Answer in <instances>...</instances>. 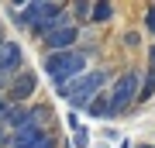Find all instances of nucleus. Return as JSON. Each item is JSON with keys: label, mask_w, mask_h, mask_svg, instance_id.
I'll return each mask as SVG.
<instances>
[{"label": "nucleus", "mask_w": 155, "mask_h": 148, "mask_svg": "<svg viewBox=\"0 0 155 148\" xmlns=\"http://www.w3.org/2000/svg\"><path fill=\"white\" fill-rule=\"evenodd\" d=\"M90 52L93 48H72V52H52V55H45V62H41V72L52 79V86L62 90V86H69L72 79H79L86 69V59H90Z\"/></svg>", "instance_id": "1"}, {"label": "nucleus", "mask_w": 155, "mask_h": 148, "mask_svg": "<svg viewBox=\"0 0 155 148\" xmlns=\"http://www.w3.org/2000/svg\"><path fill=\"white\" fill-rule=\"evenodd\" d=\"M104 86H107V69H90V72H83L79 79H72L69 86H62L59 97L69 100L72 110H90Z\"/></svg>", "instance_id": "2"}, {"label": "nucleus", "mask_w": 155, "mask_h": 148, "mask_svg": "<svg viewBox=\"0 0 155 148\" xmlns=\"http://www.w3.org/2000/svg\"><path fill=\"white\" fill-rule=\"evenodd\" d=\"M141 86H145V72L141 69H124L121 76L114 79L110 93H107V104H110V117L127 114L134 104L141 100Z\"/></svg>", "instance_id": "3"}, {"label": "nucleus", "mask_w": 155, "mask_h": 148, "mask_svg": "<svg viewBox=\"0 0 155 148\" xmlns=\"http://www.w3.org/2000/svg\"><path fill=\"white\" fill-rule=\"evenodd\" d=\"M48 134H52V131L38 127V124L31 121V114H28V121H24V124H21V127H17V131L11 134V145H7V148H38V145H41Z\"/></svg>", "instance_id": "4"}, {"label": "nucleus", "mask_w": 155, "mask_h": 148, "mask_svg": "<svg viewBox=\"0 0 155 148\" xmlns=\"http://www.w3.org/2000/svg\"><path fill=\"white\" fill-rule=\"evenodd\" d=\"M35 90H38V76H35L31 69H24V72H17V79H14V86H11V93H7V100H11V104H17V107H24V100H31Z\"/></svg>", "instance_id": "5"}, {"label": "nucleus", "mask_w": 155, "mask_h": 148, "mask_svg": "<svg viewBox=\"0 0 155 148\" xmlns=\"http://www.w3.org/2000/svg\"><path fill=\"white\" fill-rule=\"evenodd\" d=\"M24 52H21V45L7 38V45L0 48V72L4 76H17V72H24Z\"/></svg>", "instance_id": "6"}, {"label": "nucleus", "mask_w": 155, "mask_h": 148, "mask_svg": "<svg viewBox=\"0 0 155 148\" xmlns=\"http://www.w3.org/2000/svg\"><path fill=\"white\" fill-rule=\"evenodd\" d=\"M79 41V28L72 24V28H62V31H55V35H48L45 38V45H48V55L52 52H72V45Z\"/></svg>", "instance_id": "7"}, {"label": "nucleus", "mask_w": 155, "mask_h": 148, "mask_svg": "<svg viewBox=\"0 0 155 148\" xmlns=\"http://www.w3.org/2000/svg\"><path fill=\"white\" fill-rule=\"evenodd\" d=\"M93 7H97V4H90V0H79V4H72V7H69V11H72V21H79V24L93 21Z\"/></svg>", "instance_id": "8"}, {"label": "nucleus", "mask_w": 155, "mask_h": 148, "mask_svg": "<svg viewBox=\"0 0 155 148\" xmlns=\"http://www.w3.org/2000/svg\"><path fill=\"white\" fill-rule=\"evenodd\" d=\"M114 14H117L114 4H97V7H93V21H90V24H107V21H114Z\"/></svg>", "instance_id": "9"}, {"label": "nucleus", "mask_w": 155, "mask_h": 148, "mask_svg": "<svg viewBox=\"0 0 155 148\" xmlns=\"http://www.w3.org/2000/svg\"><path fill=\"white\" fill-rule=\"evenodd\" d=\"M72 145H76V148H90V131H86L83 124L72 131Z\"/></svg>", "instance_id": "10"}, {"label": "nucleus", "mask_w": 155, "mask_h": 148, "mask_svg": "<svg viewBox=\"0 0 155 148\" xmlns=\"http://www.w3.org/2000/svg\"><path fill=\"white\" fill-rule=\"evenodd\" d=\"M145 28H148V31H155V4L148 7V14H145Z\"/></svg>", "instance_id": "11"}, {"label": "nucleus", "mask_w": 155, "mask_h": 148, "mask_svg": "<svg viewBox=\"0 0 155 148\" xmlns=\"http://www.w3.org/2000/svg\"><path fill=\"white\" fill-rule=\"evenodd\" d=\"M14 104H11V100H7L4 93H0V121H4V117H7V110H11Z\"/></svg>", "instance_id": "12"}, {"label": "nucleus", "mask_w": 155, "mask_h": 148, "mask_svg": "<svg viewBox=\"0 0 155 148\" xmlns=\"http://www.w3.org/2000/svg\"><path fill=\"white\" fill-rule=\"evenodd\" d=\"M124 45H127V48H138V45H141V38L131 31V35H124Z\"/></svg>", "instance_id": "13"}, {"label": "nucleus", "mask_w": 155, "mask_h": 148, "mask_svg": "<svg viewBox=\"0 0 155 148\" xmlns=\"http://www.w3.org/2000/svg\"><path fill=\"white\" fill-rule=\"evenodd\" d=\"M7 145H11V131H7L4 124H0V148H7Z\"/></svg>", "instance_id": "14"}, {"label": "nucleus", "mask_w": 155, "mask_h": 148, "mask_svg": "<svg viewBox=\"0 0 155 148\" xmlns=\"http://www.w3.org/2000/svg\"><path fill=\"white\" fill-rule=\"evenodd\" d=\"M38 148H59V141H55V134H48V138H45V141H41Z\"/></svg>", "instance_id": "15"}, {"label": "nucleus", "mask_w": 155, "mask_h": 148, "mask_svg": "<svg viewBox=\"0 0 155 148\" xmlns=\"http://www.w3.org/2000/svg\"><path fill=\"white\" fill-rule=\"evenodd\" d=\"M7 45V38H4V21H0V48Z\"/></svg>", "instance_id": "16"}, {"label": "nucleus", "mask_w": 155, "mask_h": 148, "mask_svg": "<svg viewBox=\"0 0 155 148\" xmlns=\"http://www.w3.org/2000/svg\"><path fill=\"white\" fill-rule=\"evenodd\" d=\"M145 148H155V145H145Z\"/></svg>", "instance_id": "17"}]
</instances>
